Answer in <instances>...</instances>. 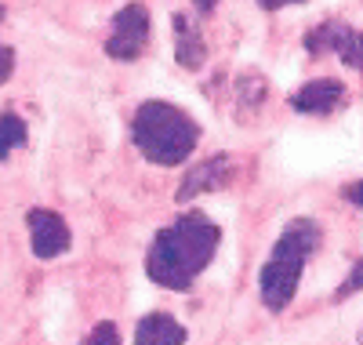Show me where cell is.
I'll return each instance as SVG.
<instances>
[{"instance_id":"obj_8","label":"cell","mask_w":363,"mask_h":345,"mask_svg":"<svg viewBox=\"0 0 363 345\" xmlns=\"http://www.w3.org/2000/svg\"><path fill=\"white\" fill-rule=\"evenodd\" d=\"M342 102H345V84L335 80V77L309 80V84H301L291 95V109L301 113V116H327V113H335Z\"/></svg>"},{"instance_id":"obj_18","label":"cell","mask_w":363,"mask_h":345,"mask_svg":"<svg viewBox=\"0 0 363 345\" xmlns=\"http://www.w3.org/2000/svg\"><path fill=\"white\" fill-rule=\"evenodd\" d=\"M193 8H196L200 15H211V11L218 8V0H193Z\"/></svg>"},{"instance_id":"obj_2","label":"cell","mask_w":363,"mask_h":345,"mask_svg":"<svg viewBox=\"0 0 363 345\" xmlns=\"http://www.w3.org/2000/svg\"><path fill=\"white\" fill-rule=\"evenodd\" d=\"M320 243H323V229L316 218H291L284 226L265 265L258 269V298L269 312H284L294 302L306 262L320 251Z\"/></svg>"},{"instance_id":"obj_3","label":"cell","mask_w":363,"mask_h":345,"mask_svg":"<svg viewBox=\"0 0 363 345\" xmlns=\"http://www.w3.org/2000/svg\"><path fill=\"white\" fill-rule=\"evenodd\" d=\"M200 124L171 102L149 99L131 116V142L135 149L157 168H178L189 160V153L200 142Z\"/></svg>"},{"instance_id":"obj_16","label":"cell","mask_w":363,"mask_h":345,"mask_svg":"<svg viewBox=\"0 0 363 345\" xmlns=\"http://www.w3.org/2000/svg\"><path fill=\"white\" fill-rule=\"evenodd\" d=\"M342 197H345V200H352V204H356V207L363 211V178H356V182H349V185H345V190H342Z\"/></svg>"},{"instance_id":"obj_5","label":"cell","mask_w":363,"mask_h":345,"mask_svg":"<svg viewBox=\"0 0 363 345\" xmlns=\"http://www.w3.org/2000/svg\"><path fill=\"white\" fill-rule=\"evenodd\" d=\"M301 48L309 55H335L342 58L349 70L363 73V33L352 29L349 22H338V18H327L320 26H313L306 37H301Z\"/></svg>"},{"instance_id":"obj_11","label":"cell","mask_w":363,"mask_h":345,"mask_svg":"<svg viewBox=\"0 0 363 345\" xmlns=\"http://www.w3.org/2000/svg\"><path fill=\"white\" fill-rule=\"evenodd\" d=\"M233 91H236V109L244 113V116L258 113L265 106V99H269V84H265L262 73H240L236 84H233Z\"/></svg>"},{"instance_id":"obj_10","label":"cell","mask_w":363,"mask_h":345,"mask_svg":"<svg viewBox=\"0 0 363 345\" xmlns=\"http://www.w3.org/2000/svg\"><path fill=\"white\" fill-rule=\"evenodd\" d=\"M186 327L171 312H145L135 327V345H186Z\"/></svg>"},{"instance_id":"obj_13","label":"cell","mask_w":363,"mask_h":345,"mask_svg":"<svg viewBox=\"0 0 363 345\" xmlns=\"http://www.w3.org/2000/svg\"><path fill=\"white\" fill-rule=\"evenodd\" d=\"M359 291H363V258L352 262L349 276L342 280V288L335 291V302H345V298H352V295H359Z\"/></svg>"},{"instance_id":"obj_6","label":"cell","mask_w":363,"mask_h":345,"mask_svg":"<svg viewBox=\"0 0 363 345\" xmlns=\"http://www.w3.org/2000/svg\"><path fill=\"white\" fill-rule=\"evenodd\" d=\"M26 226H29V247H33V255L40 262L62 258L66 251L73 247L69 222L58 211H51V207H33L26 214Z\"/></svg>"},{"instance_id":"obj_19","label":"cell","mask_w":363,"mask_h":345,"mask_svg":"<svg viewBox=\"0 0 363 345\" xmlns=\"http://www.w3.org/2000/svg\"><path fill=\"white\" fill-rule=\"evenodd\" d=\"M356 341H359V345H363V327H359V338H356Z\"/></svg>"},{"instance_id":"obj_12","label":"cell","mask_w":363,"mask_h":345,"mask_svg":"<svg viewBox=\"0 0 363 345\" xmlns=\"http://www.w3.org/2000/svg\"><path fill=\"white\" fill-rule=\"evenodd\" d=\"M26 138H29L26 120H22L15 109H4V113H0V160H8L15 149H22Z\"/></svg>"},{"instance_id":"obj_15","label":"cell","mask_w":363,"mask_h":345,"mask_svg":"<svg viewBox=\"0 0 363 345\" xmlns=\"http://www.w3.org/2000/svg\"><path fill=\"white\" fill-rule=\"evenodd\" d=\"M11 73H15V51L8 44H0V84H8Z\"/></svg>"},{"instance_id":"obj_17","label":"cell","mask_w":363,"mask_h":345,"mask_svg":"<svg viewBox=\"0 0 363 345\" xmlns=\"http://www.w3.org/2000/svg\"><path fill=\"white\" fill-rule=\"evenodd\" d=\"M255 4H258L262 11H284V8H294V4H301V0H255Z\"/></svg>"},{"instance_id":"obj_9","label":"cell","mask_w":363,"mask_h":345,"mask_svg":"<svg viewBox=\"0 0 363 345\" xmlns=\"http://www.w3.org/2000/svg\"><path fill=\"white\" fill-rule=\"evenodd\" d=\"M171 33H174V62H178V66L189 70V73L203 70V62H207V40L200 33V26L186 11H178Z\"/></svg>"},{"instance_id":"obj_7","label":"cell","mask_w":363,"mask_h":345,"mask_svg":"<svg viewBox=\"0 0 363 345\" xmlns=\"http://www.w3.org/2000/svg\"><path fill=\"white\" fill-rule=\"evenodd\" d=\"M233 178H236V160H233L229 153H215V156H207V160H200L193 171H186V178H182L178 193H174V200L178 204H189V200H196L203 193H218V190H225Z\"/></svg>"},{"instance_id":"obj_4","label":"cell","mask_w":363,"mask_h":345,"mask_svg":"<svg viewBox=\"0 0 363 345\" xmlns=\"http://www.w3.org/2000/svg\"><path fill=\"white\" fill-rule=\"evenodd\" d=\"M149 33H153V18H149V8L131 0L124 4L113 22H109V37H106V55L116 62H135L142 58V51L149 48Z\"/></svg>"},{"instance_id":"obj_20","label":"cell","mask_w":363,"mask_h":345,"mask_svg":"<svg viewBox=\"0 0 363 345\" xmlns=\"http://www.w3.org/2000/svg\"><path fill=\"white\" fill-rule=\"evenodd\" d=\"M0 18H4V4H0Z\"/></svg>"},{"instance_id":"obj_1","label":"cell","mask_w":363,"mask_h":345,"mask_svg":"<svg viewBox=\"0 0 363 345\" xmlns=\"http://www.w3.org/2000/svg\"><path fill=\"white\" fill-rule=\"evenodd\" d=\"M218 243H222V229L203 211H186L153 236L145 255V276L157 288L186 295L193 291L196 276L215 262Z\"/></svg>"},{"instance_id":"obj_14","label":"cell","mask_w":363,"mask_h":345,"mask_svg":"<svg viewBox=\"0 0 363 345\" xmlns=\"http://www.w3.org/2000/svg\"><path fill=\"white\" fill-rule=\"evenodd\" d=\"M84 345H120V327L113 320H102L91 327V334L84 338Z\"/></svg>"}]
</instances>
